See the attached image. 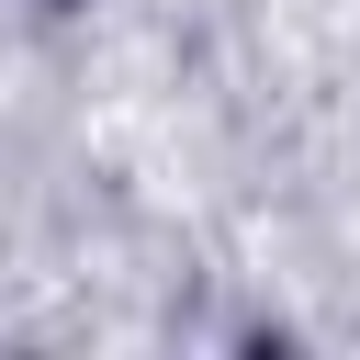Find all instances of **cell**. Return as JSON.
Segmentation results:
<instances>
[{
    "instance_id": "cell-1",
    "label": "cell",
    "mask_w": 360,
    "mask_h": 360,
    "mask_svg": "<svg viewBox=\"0 0 360 360\" xmlns=\"http://www.w3.org/2000/svg\"><path fill=\"white\" fill-rule=\"evenodd\" d=\"M34 11H90V0H34Z\"/></svg>"
}]
</instances>
